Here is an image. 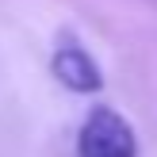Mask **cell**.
Masks as SVG:
<instances>
[{
  "mask_svg": "<svg viewBox=\"0 0 157 157\" xmlns=\"http://www.w3.org/2000/svg\"><path fill=\"white\" fill-rule=\"evenodd\" d=\"M77 157H138L134 127L115 107H92L77 134Z\"/></svg>",
  "mask_w": 157,
  "mask_h": 157,
  "instance_id": "obj_1",
  "label": "cell"
},
{
  "mask_svg": "<svg viewBox=\"0 0 157 157\" xmlns=\"http://www.w3.org/2000/svg\"><path fill=\"white\" fill-rule=\"evenodd\" d=\"M50 69L69 92H100L104 88V73H100L96 58L84 50V42L77 38H61L54 46V58H50Z\"/></svg>",
  "mask_w": 157,
  "mask_h": 157,
  "instance_id": "obj_2",
  "label": "cell"
}]
</instances>
